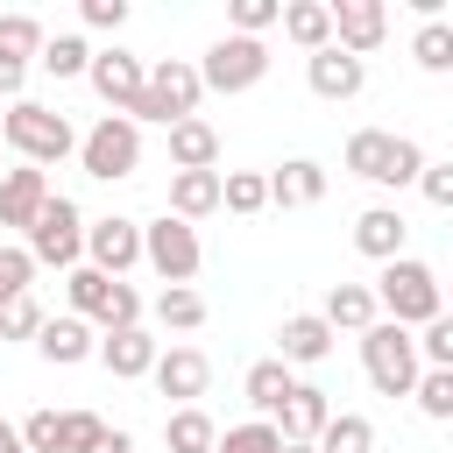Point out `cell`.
Listing matches in <instances>:
<instances>
[{"instance_id":"cell-31","label":"cell","mask_w":453,"mask_h":453,"mask_svg":"<svg viewBox=\"0 0 453 453\" xmlns=\"http://www.w3.org/2000/svg\"><path fill=\"white\" fill-rule=\"evenodd\" d=\"M156 319H163L170 333H198V326H205V297H198L191 283H170V290L156 297Z\"/></svg>"},{"instance_id":"cell-15","label":"cell","mask_w":453,"mask_h":453,"mask_svg":"<svg viewBox=\"0 0 453 453\" xmlns=\"http://www.w3.org/2000/svg\"><path fill=\"white\" fill-rule=\"evenodd\" d=\"M42 198H50V170H35V163L0 170V226H21L28 234V219L42 212Z\"/></svg>"},{"instance_id":"cell-9","label":"cell","mask_w":453,"mask_h":453,"mask_svg":"<svg viewBox=\"0 0 453 453\" xmlns=\"http://www.w3.org/2000/svg\"><path fill=\"white\" fill-rule=\"evenodd\" d=\"M78 163H85V177H99V184L134 177V163H142V127H134L127 113H106L92 134H78Z\"/></svg>"},{"instance_id":"cell-36","label":"cell","mask_w":453,"mask_h":453,"mask_svg":"<svg viewBox=\"0 0 453 453\" xmlns=\"http://www.w3.org/2000/svg\"><path fill=\"white\" fill-rule=\"evenodd\" d=\"M106 418H92V411H64V453H106Z\"/></svg>"},{"instance_id":"cell-8","label":"cell","mask_w":453,"mask_h":453,"mask_svg":"<svg viewBox=\"0 0 453 453\" xmlns=\"http://www.w3.org/2000/svg\"><path fill=\"white\" fill-rule=\"evenodd\" d=\"M191 71H198L205 92H248V85L269 78V42H262V35H219Z\"/></svg>"},{"instance_id":"cell-39","label":"cell","mask_w":453,"mask_h":453,"mask_svg":"<svg viewBox=\"0 0 453 453\" xmlns=\"http://www.w3.org/2000/svg\"><path fill=\"white\" fill-rule=\"evenodd\" d=\"M418 347V361H432V368H453V319L439 311V319H425V333L411 340Z\"/></svg>"},{"instance_id":"cell-20","label":"cell","mask_w":453,"mask_h":453,"mask_svg":"<svg viewBox=\"0 0 453 453\" xmlns=\"http://www.w3.org/2000/svg\"><path fill=\"white\" fill-rule=\"evenodd\" d=\"M403 234H411V226H403L396 205H368V212L354 219V248H361L368 262H396V255H403Z\"/></svg>"},{"instance_id":"cell-11","label":"cell","mask_w":453,"mask_h":453,"mask_svg":"<svg viewBox=\"0 0 453 453\" xmlns=\"http://www.w3.org/2000/svg\"><path fill=\"white\" fill-rule=\"evenodd\" d=\"M85 269H99V276H127L134 262H142V219H120V212H106V219H92L85 226Z\"/></svg>"},{"instance_id":"cell-10","label":"cell","mask_w":453,"mask_h":453,"mask_svg":"<svg viewBox=\"0 0 453 453\" xmlns=\"http://www.w3.org/2000/svg\"><path fill=\"white\" fill-rule=\"evenodd\" d=\"M142 262L163 276V290H170V283H191V276H198V262H205L198 226H184V219H170V212H163V219H149V226H142Z\"/></svg>"},{"instance_id":"cell-29","label":"cell","mask_w":453,"mask_h":453,"mask_svg":"<svg viewBox=\"0 0 453 453\" xmlns=\"http://www.w3.org/2000/svg\"><path fill=\"white\" fill-rule=\"evenodd\" d=\"M311 446H319V453H375V425H368L361 411H333Z\"/></svg>"},{"instance_id":"cell-43","label":"cell","mask_w":453,"mask_h":453,"mask_svg":"<svg viewBox=\"0 0 453 453\" xmlns=\"http://www.w3.org/2000/svg\"><path fill=\"white\" fill-rule=\"evenodd\" d=\"M418 184H425V198H432V205H453V163H425V170H418Z\"/></svg>"},{"instance_id":"cell-41","label":"cell","mask_w":453,"mask_h":453,"mask_svg":"<svg viewBox=\"0 0 453 453\" xmlns=\"http://www.w3.org/2000/svg\"><path fill=\"white\" fill-rule=\"evenodd\" d=\"M28 276H35V262H28V248H0V304H14V297H28Z\"/></svg>"},{"instance_id":"cell-16","label":"cell","mask_w":453,"mask_h":453,"mask_svg":"<svg viewBox=\"0 0 453 453\" xmlns=\"http://www.w3.org/2000/svg\"><path fill=\"white\" fill-rule=\"evenodd\" d=\"M304 78H311V92H319V99H354V92L368 85V64L326 42V50H311V64H304Z\"/></svg>"},{"instance_id":"cell-40","label":"cell","mask_w":453,"mask_h":453,"mask_svg":"<svg viewBox=\"0 0 453 453\" xmlns=\"http://www.w3.org/2000/svg\"><path fill=\"white\" fill-rule=\"evenodd\" d=\"M35 333H42V304H35V297L0 304V340H35Z\"/></svg>"},{"instance_id":"cell-2","label":"cell","mask_w":453,"mask_h":453,"mask_svg":"<svg viewBox=\"0 0 453 453\" xmlns=\"http://www.w3.org/2000/svg\"><path fill=\"white\" fill-rule=\"evenodd\" d=\"M198 99H205L198 71H191L184 57H163L156 71H142V99L127 106V120H134V127H142V120L177 127V120H191V113H198Z\"/></svg>"},{"instance_id":"cell-27","label":"cell","mask_w":453,"mask_h":453,"mask_svg":"<svg viewBox=\"0 0 453 453\" xmlns=\"http://www.w3.org/2000/svg\"><path fill=\"white\" fill-rule=\"evenodd\" d=\"M290 389H297V375H290V368H283V361H276V354H269V361H255V368H248V403H255V411H262V418H269V425H276V411H283V403H290Z\"/></svg>"},{"instance_id":"cell-22","label":"cell","mask_w":453,"mask_h":453,"mask_svg":"<svg viewBox=\"0 0 453 453\" xmlns=\"http://www.w3.org/2000/svg\"><path fill=\"white\" fill-rule=\"evenodd\" d=\"M262 184H269V205H319V198H326V170H319L311 156H297V163L269 170Z\"/></svg>"},{"instance_id":"cell-14","label":"cell","mask_w":453,"mask_h":453,"mask_svg":"<svg viewBox=\"0 0 453 453\" xmlns=\"http://www.w3.org/2000/svg\"><path fill=\"white\" fill-rule=\"evenodd\" d=\"M149 375H156V389H163V396H177V411H184L191 396H205V382H212V361H205L198 347H163Z\"/></svg>"},{"instance_id":"cell-3","label":"cell","mask_w":453,"mask_h":453,"mask_svg":"<svg viewBox=\"0 0 453 453\" xmlns=\"http://www.w3.org/2000/svg\"><path fill=\"white\" fill-rule=\"evenodd\" d=\"M0 134H7V149H14L21 163H35V170H50V163H64V156L78 149L71 120L50 113V106H35V99H14L7 120H0Z\"/></svg>"},{"instance_id":"cell-7","label":"cell","mask_w":453,"mask_h":453,"mask_svg":"<svg viewBox=\"0 0 453 453\" xmlns=\"http://www.w3.org/2000/svg\"><path fill=\"white\" fill-rule=\"evenodd\" d=\"M361 368H368V382H375L382 396H411V382L425 375V361H418L411 333H403V326H389V319H375V326L361 333Z\"/></svg>"},{"instance_id":"cell-45","label":"cell","mask_w":453,"mask_h":453,"mask_svg":"<svg viewBox=\"0 0 453 453\" xmlns=\"http://www.w3.org/2000/svg\"><path fill=\"white\" fill-rule=\"evenodd\" d=\"M0 453H21V432H14L7 418H0Z\"/></svg>"},{"instance_id":"cell-6","label":"cell","mask_w":453,"mask_h":453,"mask_svg":"<svg viewBox=\"0 0 453 453\" xmlns=\"http://www.w3.org/2000/svg\"><path fill=\"white\" fill-rule=\"evenodd\" d=\"M78 255H85V212L64 191H50L42 212L28 219V262L35 269H78Z\"/></svg>"},{"instance_id":"cell-12","label":"cell","mask_w":453,"mask_h":453,"mask_svg":"<svg viewBox=\"0 0 453 453\" xmlns=\"http://www.w3.org/2000/svg\"><path fill=\"white\" fill-rule=\"evenodd\" d=\"M326 7H333V50H347V57H368L389 35L382 0H326Z\"/></svg>"},{"instance_id":"cell-1","label":"cell","mask_w":453,"mask_h":453,"mask_svg":"<svg viewBox=\"0 0 453 453\" xmlns=\"http://www.w3.org/2000/svg\"><path fill=\"white\" fill-rule=\"evenodd\" d=\"M375 311H389V326H425V319H439L446 311V290H439V269L432 262H418V255H396V262H382V276H375Z\"/></svg>"},{"instance_id":"cell-37","label":"cell","mask_w":453,"mask_h":453,"mask_svg":"<svg viewBox=\"0 0 453 453\" xmlns=\"http://www.w3.org/2000/svg\"><path fill=\"white\" fill-rule=\"evenodd\" d=\"M411 57H418L425 71H453V28H446V21H425L418 42H411Z\"/></svg>"},{"instance_id":"cell-28","label":"cell","mask_w":453,"mask_h":453,"mask_svg":"<svg viewBox=\"0 0 453 453\" xmlns=\"http://www.w3.org/2000/svg\"><path fill=\"white\" fill-rule=\"evenodd\" d=\"M212 439H219V425H212L198 403H184V411L163 418V446H170V453H212Z\"/></svg>"},{"instance_id":"cell-30","label":"cell","mask_w":453,"mask_h":453,"mask_svg":"<svg viewBox=\"0 0 453 453\" xmlns=\"http://www.w3.org/2000/svg\"><path fill=\"white\" fill-rule=\"evenodd\" d=\"M35 64H42L50 78H85V64H92V50H85V35H42V50H35Z\"/></svg>"},{"instance_id":"cell-34","label":"cell","mask_w":453,"mask_h":453,"mask_svg":"<svg viewBox=\"0 0 453 453\" xmlns=\"http://www.w3.org/2000/svg\"><path fill=\"white\" fill-rule=\"evenodd\" d=\"M411 396H418V411H425V418H439V425H446V418H453V368H425V375L411 382Z\"/></svg>"},{"instance_id":"cell-33","label":"cell","mask_w":453,"mask_h":453,"mask_svg":"<svg viewBox=\"0 0 453 453\" xmlns=\"http://www.w3.org/2000/svg\"><path fill=\"white\" fill-rule=\"evenodd\" d=\"M212 453H283V439H276V425H269V418H248V425L219 432V439H212Z\"/></svg>"},{"instance_id":"cell-18","label":"cell","mask_w":453,"mask_h":453,"mask_svg":"<svg viewBox=\"0 0 453 453\" xmlns=\"http://www.w3.org/2000/svg\"><path fill=\"white\" fill-rule=\"evenodd\" d=\"M92 347H99L92 326L71 319V311H64V319H42V333H35V354H42L50 368H78V361H92Z\"/></svg>"},{"instance_id":"cell-42","label":"cell","mask_w":453,"mask_h":453,"mask_svg":"<svg viewBox=\"0 0 453 453\" xmlns=\"http://www.w3.org/2000/svg\"><path fill=\"white\" fill-rule=\"evenodd\" d=\"M276 14H283V0H234V35H262V28H276Z\"/></svg>"},{"instance_id":"cell-24","label":"cell","mask_w":453,"mask_h":453,"mask_svg":"<svg viewBox=\"0 0 453 453\" xmlns=\"http://www.w3.org/2000/svg\"><path fill=\"white\" fill-rule=\"evenodd\" d=\"M170 163H177V170H212V163H219V134H212V120H198V113L177 120V127H170Z\"/></svg>"},{"instance_id":"cell-44","label":"cell","mask_w":453,"mask_h":453,"mask_svg":"<svg viewBox=\"0 0 453 453\" xmlns=\"http://www.w3.org/2000/svg\"><path fill=\"white\" fill-rule=\"evenodd\" d=\"M78 14H85V28H120L127 21V0H85Z\"/></svg>"},{"instance_id":"cell-46","label":"cell","mask_w":453,"mask_h":453,"mask_svg":"<svg viewBox=\"0 0 453 453\" xmlns=\"http://www.w3.org/2000/svg\"><path fill=\"white\" fill-rule=\"evenodd\" d=\"M283 453H319V446H283Z\"/></svg>"},{"instance_id":"cell-4","label":"cell","mask_w":453,"mask_h":453,"mask_svg":"<svg viewBox=\"0 0 453 453\" xmlns=\"http://www.w3.org/2000/svg\"><path fill=\"white\" fill-rule=\"evenodd\" d=\"M64 297H71V319H85V326H106V333L142 326V290H134V283L99 276V269H85V262L64 276Z\"/></svg>"},{"instance_id":"cell-19","label":"cell","mask_w":453,"mask_h":453,"mask_svg":"<svg viewBox=\"0 0 453 453\" xmlns=\"http://www.w3.org/2000/svg\"><path fill=\"white\" fill-rule=\"evenodd\" d=\"M92 354H99L120 382H134V375H149V368H156V354H163V347L149 340V326H120V333H106Z\"/></svg>"},{"instance_id":"cell-38","label":"cell","mask_w":453,"mask_h":453,"mask_svg":"<svg viewBox=\"0 0 453 453\" xmlns=\"http://www.w3.org/2000/svg\"><path fill=\"white\" fill-rule=\"evenodd\" d=\"M0 50L28 64V57L42 50V21H35V14H0Z\"/></svg>"},{"instance_id":"cell-13","label":"cell","mask_w":453,"mask_h":453,"mask_svg":"<svg viewBox=\"0 0 453 453\" xmlns=\"http://www.w3.org/2000/svg\"><path fill=\"white\" fill-rule=\"evenodd\" d=\"M85 78H92V92H99L113 113H127V106L142 99V57H127V50H92Z\"/></svg>"},{"instance_id":"cell-32","label":"cell","mask_w":453,"mask_h":453,"mask_svg":"<svg viewBox=\"0 0 453 453\" xmlns=\"http://www.w3.org/2000/svg\"><path fill=\"white\" fill-rule=\"evenodd\" d=\"M219 205H226V212H262V205H269L262 170H226V177H219Z\"/></svg>"},{"instance_id":"cell-17","label":"cell","mask_w":453,"mask_h":453,"mask_svg":"<svg viewBox=\"0 0 453 453\" xmlns=\"http://www.w3.org/2000/svg\"><path fill=\"white\" fill-rule=\"evenodd\" d=\"M326 418H333V403H326V389H311V382H297V389H290V403L276 411V439H283V446H311V439L326 432Z\"/></svg>"},{"instance_id":"cell-5","label":"cell","mask_w":453,"mask_h":453,"mask_svg":"<svg viewBox=\"0 0 453 453\" xmlns=\"http://www.w3.org/2000/svg\"><path fill=\"white\" fill-rule=\"evenodd\" d=\"M347 170H354V177H368V184H418L425 149H418L411 134L361 127V134H347Z\"/></svg>"},{"instance_id":"cell-26","label":"cell","mask_w":453,"mask_h":453,"mask_svg":"<svg viewBox=\"0 0 453 453\" xmlns=\"http://www.w3.org/2000/svg\"><path fill=\"white\" fill-rule=\"evenodd\" d=\"M276 21H283V35H290L297 50H326V42H333V7H326V0H290Z\"/></svg>"},{"instance_id":"cell-23","label":"cell","mask_w":453,"mask_h":453,"mask_svg":"<svg viewBox=\"0 0 453 453\" xmlns=\"http://www.w3.org/2000/svg\"><path fill=\"white\" fill-rule=\"evenodd\" d=\"M205 212H219V170H177L170 177V219H205Z\"/></svg>"},{"instance_id":"cell-25","label":"cell","mask_w":453,"mask_h":453,"mask_svg":"<svg viewBox=\"0 0 453 453\" xmlns=\"http://www.w3.org/2000/svg\"><path fill=\"white\" fill-rule=\"evenodd\" d=\"M319 319H326L333 333H340V326H347V333H368V326H375L382 311H375L368 283H333V290H326V311H319Z\"/></svg>"},{"instance_id":"cell-35","label":"cell","mask_w":453,"mask_h":453,"mask_svg":"<svg viewBox=\"0 0 453 453\" xmlns=\"http://www.w3.org/2000/svg\"><path fill=\"white\" fill-rule=\"evenodd\" d=\"M14 432H21V453H64V411H28V425Z\"/></svg>"},{"instance_id":"cell-21","label":"cell","mask_w":453,"mask_h":453,"mask_svg":"<svg viewBox=\"0 0 453 453\" xmlns=\"http://www.w3.org/2000/svg\"><path fill=\"white\" fill-rule=\"evenodd\" d=\"M276 340H283V354H276L283 368H311V361H326V354H333V326H326L319 311L283 319V333H276Z\"/></svg>"}]
</instances>
